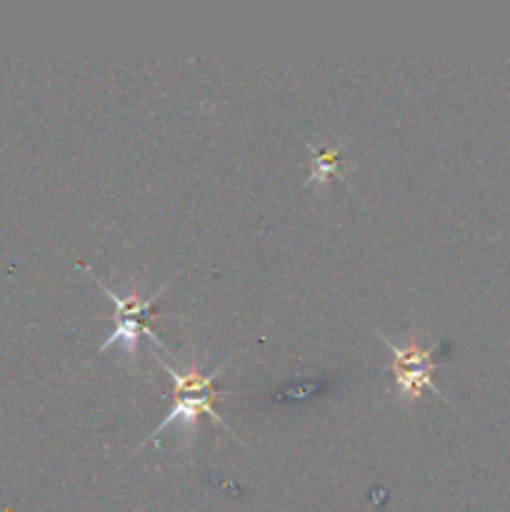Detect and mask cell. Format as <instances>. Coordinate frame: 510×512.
Here are the masks:
<instances>
[{
    "instance_id": "cell-1",
    "label": "cell",
    "mask_w": 510,
    "mask_h": 512,
    "mask_svg": "<svg viewBox=\"0 0 510 512\" xmlns=\"http://www.w3.org/2000/svg\"><path fill=\"white\" fill-rule=\"evenodd\" d=\"M95 283L100 285V288L105 290V293L110 295V298H113V305H115V310H118V325H115V330H113V335H110L108 340H105L103 345H100V353H105V350L110 348V345H123L125 350H135V345H138V338L140 335H150V338H153V343L155 345H160V348H165L163 345V340H158V335H155V330L150 328V310L155 308V300L160 298V295H163V290L165 288H160L158 293L153 295V298H148V300H140V298H120V295H115L113 290L110 288H105L103 283H100V280H95Z\"/></svg>"
},
{
    "instance_id": "cell-2",
    "label": "cell",
    "mask_w": 510,
    "mask_h": 512,
    "mask_svg": "<svg viewBox=\"0 0 510 512\" xmlns=\"http://www.w3.org/2000/svg\"><path fill=\"white\" fill-rule=\"evenodd\" d=\"M203 413L210 415V418H213V423H218L220 428H225L223 418H220V415L215 413V408H213V395H185V398L175 400L173 410H170L168 418H165L163 423L155 428L153 438H155V435L163 433L165 428H170L173 423L175 425H193L195 418H198V415H203ZM225 430H228V428H225Z\"/></svg>"
},
{
    "instance_id": "cell-3",
    "label": "cell",
    "mask_w": 510,
    "mask_h": 512,
    "mask_svg": "<svg viewBox=\"0 0 510 512\" xmlns=\"http://www.w3.org/2000/svg\"><path fill=\"white\" fill-rule=\"evenodd\" d=\"M163 368L168 370V375L173 378L175 393L178 395H225V390H213L218 370H215V373H210L208 378H203V375H198L195 370L190 375H180V373H175L173 368H168L165 363H163Z\"/></svg>"
},
{
    "instance_id": "cell-4",
    "label": "cell",
    "mask_w": 510,
    "mask_h": 512,
    "mask_svg": "<svg viewBox=\"0 0 510 512\" xmlns=\"http://www.w3.org/2000/svg\"><path fill=\"white\" fill-rule=\"evenodd\" d=\"M395 383H398V388L403 390V395H408V398H420L423 388L433 390L435 395H440V398H443V393L435 388L433 375H430V368L395 370Z\"/></svg>"
},
{
    "instance_id": "cell-5",
    "label": "cell",
    "mask_w": 510,
    "mask_h": 512,
    "mask_svg": "<svg viewBox=\"0 0 510 512\" xmlns=\"http://www.w3.org/2000/svg\"><path fill=\"white\" fill-rule=\"evenodd\" d=\"M340 163L343 160L338 158V148L313 150V175H310V180L313 183H328V178L338 175Z\"/></svg>"
}]
</instances>
